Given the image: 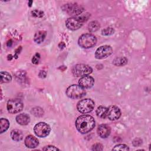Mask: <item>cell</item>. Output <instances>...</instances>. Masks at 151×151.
<instances>
[{"label":"cell","mask_w":151,"mask_h":151,"mask_svg":"<svg viewBox=\"0 0 151 151\" xmlns=\"http://www.w3.org/2000/svg\"><path fill=\"white\" fill-rule=\"evenodd\" d=\"M95 126V120L90 115H82L79 116L76 121V127L81 133L85 134L91 130Z\"/></svg>","instance_id":"6da1fadb"},{"label":"cell","mask_w":151,"mask_h":151,"mask_svg":"<svg viewBox=\"0 0 151 151\" xmlns=\"http://www.w3.org/2000/svg\"><path fill=\"white\" fill-rule=\"evenodd\" d=\"M88 14L81 15L78 17H73L68 18L65 21V25L70 30H76L81 28L83 23L88 19Z\"/></svg>","instance_id":"7a4b0ae2"},{"label":"cell","mask_w":151,"mask_h":151,"mask_svg":"<svg viewBox=\"0 0 151 151\" xmlns=\"http://www.w3.org/2000/svg\"><path fill=\"white\" fill-rule=\"evenodd\" d=\"M67 96L73 99H80L86 95V91L80 85L73 84L69 86L66 90Z\"/></svg>","instance_id":"3957f363"},{"label":"cell","mask_w":151,"mask_h":151,"mask_svg":"<svg viewBox=\"0 0 151 151\" xmlns=\"http://www.w3.org/2000/svg\"><path fill=\"white\" fill-rule=\"evenodd\" d=\"M97 42L96 38L91 34H85L81 35L78 39V45L84 48H89L93 47Z\"/></svg>","instance_id":"277c9868"},{"label":"cell","mask_w":151,"mask_h":151,"mask_svg":"<svg viewBox=\"0 0 151 151\" xmlns=\"http://www.w3.org/2000/svg\"><path fill=\"white\" fill-rule=\"evenodd\" d=\"M92 71L91 67L83 64H76L73 67L71 70L73 74L76 77H83L88 75Z\"/></svg>","instance_id":"5b68a950"},{"label":"cell","mask_w":151,"mask_h":151,"mask_svg":"<svg viewBox=\"0 0 151 151\" xmlns=\"http://www.w3.org/2000/svg\"><path fill=\"white\" fill-rule=\"evenodd\" d=\"M77 110L81 113L91 112L94 108V102L90 99H85L79 101L77 105Z\"/></svg>","instance_id":"8992f818"},{"label":"cell","mask_w":151,"mask_h":151,"mask_svg":"<svg viewBox=\"0 0 151 151\" xmlns=\"http://www.w3.org/2000/svg\"><path fill=\"white\" fill-rule=\"evenodd\" d=\"M50 130L51 128L50 126L44 122L38 123L34 127L35 134L40 137H44L47 136L49 134Z\"/></svg>","instance_id":"52a82bcc"},{"label":"cell","mask_w":151,"mask_h":151,"mask_svg":"<svg viewBox=\"0 0 151 151\" xmlns=\"http://www.w3.org/2000/svg\"><path fill=\"white\" fill-rule=\"evenodd\" d=\"M63 8L67 14L73 16L80 15L84 11V8L81 5L76 3L65 4L63 6Z\"/></svg>","instance_id":"ba28073f"},{"label":"cell","mask_w":151,"mask_h":151,"mask_svg":"<svg viewBox=\"0 0 151 151\" xmlns=\"http://www.w3.org/2000/svg\"><path fill=\"white\" fill-rule=\"evenodd\" d=\"M8 111L11 114L20 112L23 109V103L19 99H11L7 103Z\"/></svg>","instance_id":"9c48e42d"},{"label":"cell","mask_w":151,"mask_h":151,"mask_svg":"<svg viewBox=\"0 0 151 151\" xmlns=\"http://www.w3.org/2000/svg\"><path fill=\"white\" fill-rule=\"evenodd\" d=\"M113 52L112 48L109 45H102L98 48L95 52V57L97 59H103L107 57Z\"/></svg>","instance_id":"30bf717a"},{"label":"cell","mask_w":151,"mask_h":151,"mask_svg":"<svg viewBox=\"0 0 151 151\" xmlns=\"http://www.w3.org/2000/svg\"><path fill=\"white\" fill-rule=\"evenodd\" d=\"M121 111L119 108L116 106H110L107 108V117L110 120H116L120 118Z\"/></svg>","instance_id":"8fae6325"},{"label":"cell","mask_w":151,"mask_h":151,"mask_svg":"<svg viewBox=\"0 0 151 151\" xmlns=\"http://www.w3.org/2000/svg\"><path fill=\"white\" fill-rule=\"evenodd\" d=\"M94 83V78L90 76H85L80 78L79 85L84 88H90L92 87Z\"/></svg>","instance_id":"7c38bea8"},{"label":"cell","mask_w":151,"mask_h":151,"mask_svg":"<svg viewBox=\"0 0 151 151\" xmlns=\"http://www.w3.org/2000/svg\"><path fill=\"white\" fill-rule=\"evenodd\" d=\"M110 127L105 124H100L97 128V133L101 138H106L110 134Z\"/></svg>","instance_id":"4fadbf2b"},{"label":"cell","mask_w":151,"mask_h":151,"mask_svg":"<svg viewBox=\"0 0 151 151\" xmlns=\"http://www.w3.org/2000/svg\"><path fill=\"white\" fill-rule=\"evenodd\" d=\"M24 143L25 146L28 148H35L39 144L38 140L32 135L27 136L25 139Z\"/></svg>","instance_id":"5bb4252c"},{"label":"cell","mask_w":151,"mask_h":151,"mask_svg":"<svg viewBox=\"0 0 151 151\" xmlns=\"http://www.w3.org/2000/svg\"><path fill=\"white\" fill-rule=\"evenodd\" d=\"M16 121L21 125H27L30 122L29 116L25 113H21L16 117Z\"/></svg>","instance_id":"9a60e30c"},{"label":"cell","mask_w":151,"mask_h":151,"mask_svg":"<svg viewBox=\"0 0 151 151\" xmlns=\"http://www.w3.org/2000/svg\"><path fill=\"white\" fill-rule=\"evenodd\" d=\"M11 137L13 140L19 142L23 139L24 134L21 130L18 129H14L12 130L11 132Z\"/></svg>","instance_id":"2e32d148"},{"label":"cell","mask_w":151,"mask_h":151,"mask_svg":"<svg viewBox=\"0 0 151 151\" xmlns=\"http://www.w3.org/2000/svg\"><path fill=\"white\" fill-rule=\"evenodd\" d=\"M47 35V32L45 31H39L35 33L34 37V41L37 44L42 42Z\"/></svg>","instance_id":"e0dca14e"},{"label":"cell","mask_w":151,"mask_h":151,"mask_svg":"<svg viewBox=\"0 0 151 151\" xmlns=\"http://www.w3.org/2000/svg\"><path fill=\"white\" fill-rule=\"evenodd\" d=\"M96 114L99 117L104 119L105 117H107V108L102 106L98 107V108L96 110Z\"/></svg>","instance_id":"ac0fdd59"},{"label":"cell","mask_w":151,"mask_h":151,"mask_svg":"<svg viewBox=\"0 0 151 151\" xmlns=\"http://www.w3.org/2000/svg\"><path fill=\"white\" fill-rule=\"evenodd\" d=\"M1 83H9L12 80V77L11 74L6 71H1L0 74Z\"/></svg>","instance_id":"d6986e66"},{"label":"cell","mask_w":151,"mask_h":151,"mask_svg":"<svg viewBox=\"0 0 151 151\" xmlns=\"http://www.w3.org/2000/svg\"><path fill=\"white\" fill-rule=\"evenodd\" d=\"M9 126V121L6 119L1 118L0 120V127H1L0 132H1V133H2L3 132L7 130Z\"/></svg>","instance_id":"ffe728a7"},{"label":"cell","mask_w":151,"mask_h":151,"mask_svg":"<svg viewBox=\"0 0 151 151\" xmlns=\"http://www.w3.org/2000/svg\"><path fill=\"white\" fill-rule=\"evenodd\" d=\"M100 27V23L98 21H93L88 24V29L90 32H95L99 29Z\"/></svg>","instance_id":"44dd1931"},{"label":"cell","mask_w":151,"mask_h":151,"mask_svg":"<svg viewBox=\"0 0 151 151\" xmlns=\"http://www.w3.org/2000/svg\"><path fill=\"white\" fill-rule=\"evenodd\" d=\"M127 63V59L126 57H119L113 60L114 65L116 66H123Z\"/></svg>","instance_id":"7402d4cb"},{"label":"cell","mask_w":151,"mask_h":151,"mask_svg":"<svg viewBox=\"0 0 151 151\" xmlns=\"http://www.w3.org/2000/svg\"><path fill=\"white\" fill-rule=\"evenodd\" d=\"M32 114L34 115H35V116L37 117H40L41 116L43 115V113H44V111L43 110L40 108V107H34L31 110Z\"/></svg>","instance_id":"603a6c76"},{"label":"cell","mask_w":151,"mask_h":151,"mask_svg":"<svg viewBox=\"0 0 151 151\" xmlns=\"http://www.w3.org/2000/svg\"><path fill=\"white\" fill-rule=\"evenodd\" d=\"M129 148L127 146L124 144H119L114 146L113 150H129Z\"/></svg>","instance_id":"cb8c5ba5"},{"label":"cell","mask_w":151,"mask_h":151,"mask_svg":"<svg viewBox=\"0 0 151 151\" xmlns=\"http://www.w3.org/2000/svg\"><path fill=\"white\" fill-rule=\"evenodd\" d=\"M114 30L113 28L108 27L103 29L101 31V34L103 35H110L114 34Z\"/></svg>","instance_id":"d4e9b609"},{"label":"cell","mask_w":151,"mask_h":151,"mask_svg":"<svg viewBox=\"0 0 151 151\" xmlns=\"http://www.w3.org/2000/svg\"><path fill=\"white\" fill-rule=\"evenodd\" d=\"M32 15L35 17H38V18H41L44 15V12L41 11H39V10H34L32 11Z\"/></svg>","instance_id":"484cf974"},{"label":"cell","mask_w":151,"mask_h":151,"mask_svg":"<svg viewBox=\"0 0 151 151\" xmlns=\"http://www.w3.org/2000/svg\"><path fill=\"white\" fill-rule=\"evenodd\" d=\"M93 150H103V145L100 143H96L94 144V145H93L92 146V149Z\"/></svg>","instance_id":"4316f807"},{"label":"cell","mask_w":151,"mask_h":151,"mask_svg":"<svg viewBox=\"0 0 151 151\" xmlns=\"http://www.w3.org/2000/svg\"><path fill=\"white\" fill-rule=\"evenodd\" d=\"M40 54L37 53L35 54L34 57H32V62L33 64H37L39 62V60H40Z\"/></svg>","instance_id":"83f0119b"},{"label":"cell","mask_w":151,"mask_h":151,"mask_svg":"<svg viewBox=\"0 0 151 151\" xmlns=\"http://www.w3.org/2000/svg\"><path fill=\"white\" fill-rule=\"evenodd\" d=\"M132 143L134 146H139L141 145V144L142 143V140L139 138H136L134 140H133Z\"/></svg>","instance_id":"f1b7e54d"},{"label":"cell","mask_w":151,"mask_h":151,"mask_svg":"<svg viewBox=\"0 0 151 151\" xmlns=\"http://www.w3.org/2000/svg\"><path fill=\"white\" fill-rule=\"evenodd\" d=\"M42 150H59V149L54 146H47L44 147Z\"/></svg>","instance_id":"f546056e"},{"label":"cell","mask_w":151,"mask_h":151,"mask_svg":"<svg viewBox=\"0 0 151 151\" xmlns=\"http://www.w3.org/2000/svg\"><path fill=\"white\" fill-rule=\"evenodd\" d=\"M45 76H46V73H45V71H41L40 73V74H39V76H40V77H42V78L45 77Z\"/></svg>","instance_id":"4dcf8cb0"},{"label":"cell","mask_w":151,"mask_h":151,"mask_svg":"<svg viewBox=\"0 0 151 151\" xmlns=\"http://www.w3.org/2000/svg\"><path fill=\"white\" fill-rule=\"evenodd\" d=\"M65 46V44H64L63 42H60V43L59 44V45H58V47H59L60 48H61V49H63V48H64Z\"/></svg>","instance_id":"1f68e13d"},{"label":"cell","mask_w":151,"mask_h":151,"mask_svg":"<svg viewBox=\"0 0 151 151\" xmlns=\"http://www.w3.org/2000/svg\"><path fill=\"white\" fill-rule=\"evenodd\" d=\"M11 44H12V41H11V40L9 41L8 42V43H7V46L10 47V46L11 45Z\"/></svg>","instance_id":"d6a6232c"},{"label":"cell","mask_w":151,"mask_h":151,"mask_svg":"<svg viewBox=\"0 0 151 151\" xmlns=\"http://www.w3.org/2000/svg\"><path fill=\"white\" fill-rule=\"evenodd\" d=\"M32 1H28V5H29V6H31V5H32Z\"/></svg>","instance_id":"836d02e7"}]
</instances>
